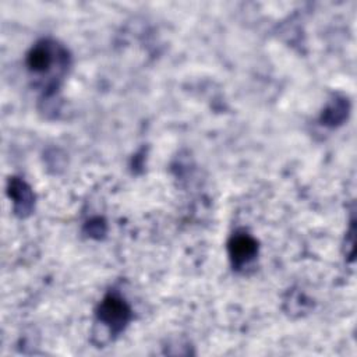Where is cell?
<instances>
[{
  "instance_id": "obj_1",
  "label": "cell",
  "mask_w": 357,
  "mask_h": 357,
  "mask_svg": "<svg viewBox=\"0 0 357 357\" xmlns=\"http://www.w3.org/2000/svg\"><path fill=\"white\" fill-rule=\"evenodd\" d=\"M98 319L106 325L110 332L119 333L131 319V308L120 296L110 293L99 304L96 310Z\"/></svg>"
},
{
  "instance_id": "obj_3",
  "label": "cell",
  "mask_w": 357,
  "mask_h": 357,
  "mask_svg": "<svg viewBox=\"0 0 357 357\" xmlns=\"http://www.w3.org/2000/svg\"><path fill=\"white\" fill-rule=\"evenodd\" d=\"M227 250L233 266L241 268L257 257L258 243L251 234L245 231H236L227 243Z\"/></svg>"
},
{
  "instance_id": "obj_2",
  "label": "cell",
  "mask_w": 357,
  "mask_h": 357,
  "mask_svg": "<svg viewBox=\"0 0 357 357\" xmlns=\"http://www.w3.org/2000/svg\"><path fill=\"white\" fill-rule=\"evenodd\" d=\"M66 52L50 40H42L36 43L26 57L28 68L35 74H46L52 71L54 64L66 66Z\"/></svg>"
},
{
  "instance_id": "obj_5",
  "label": "cell",
  "mask_w": 357,
  "mask_h": 357,
  "mask_svg": "<svg viewBox=\"0 0 357 357\" xmlns=\"http://www.w3.org/2000/svg\"><path fill=\"white\" fill-rule=\"evenodd\" d=\"M347 114V103L344 99H336L322 114V121L325 124H339Z\"/></svg>"
},
{
  "instance_id": "obj_4",
  "label": "cell",
  "mask_w": 357,
  "mask_h": 357,
  "mask_svg": "<svg viewBox=\"0 0 357 357\" xmlns=\"http://www.w3.org/2000/svg\"><path fill=\"white\" fill-rule=\"evenodd\" d=\"M8 194L14 201L15 212L21 216L31 212L33 205V194L31 188L20 178H10L8 181Z\"/></svg>"
}]
</instances>
